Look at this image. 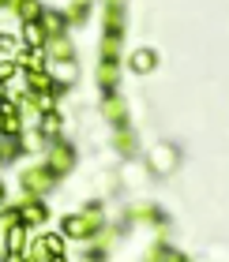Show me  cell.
I'll use <instances>...</instances> for the list:
<instances>
[{
  "label": "cell",
  "mask_w": 229,
  "mask_h": 262,
  "mask_svg": "<svg viewBox=\"0 0 229 262\" xmlns=\"http://www.w3.org/2000/svg\"><path fill=\"white\" fill-rule=\"evenodd\" d=\"M45 251H53V255H60V240H57V236H49V240H45Z\"/></svg>",
  "instance_id": "1"
}]
</instances>
